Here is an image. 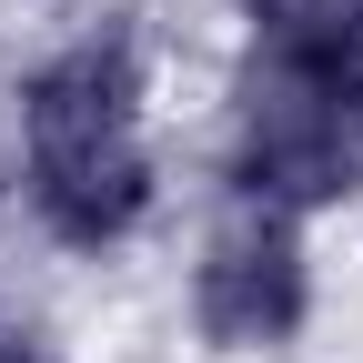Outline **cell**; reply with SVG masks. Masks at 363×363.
<instances>
[{"mask_svg": "<svg viewBox=\"0 0 363 363\" xmlns=\"http://www.w3.org/2000/svg\"><path fill=\"white\" fill-rule=\"evenodd\" d=\"M313 313V262H303V222L293 212H262L242 202L192 262V323L222 353H272L293 343Z\"/></svg>", "mask_w": 363, "mask_h": 363, "instance_id": "cell-3", "label": "cell"}, {"mask_svg": "<svg viewBox=\"0 0 363 363\" xmlns=\"http://www.w3.org/2000/svg\"><path fill=\"white\" fill-rule=\"evenodd\" d=\"M262 81L323 91L363 121V0H252V61Z\"/></svg>", "mask_w": 363, "mask_h": 363, "instance_id": "cell-4", "label": "cell"}, {"mask_svg": "<svg viewBox=\"0 0 363 363\" xmlns=\"http://www.w3.org/2000/svg\"><path fill=\"white\" fill-rule=\"evenodd\" d=\"M21 182L40 233L71 252H111L152 222L142 152V61L131 40H71L21 81Z\"/></svg>", "mask_w": 363, "mask_h": 363, "instance_id": "cell-1", "label": "cell"}, {"mask_svg": "<svg viewBox=\"0 0 363 363\" xmlns=\"http://www.w3.org/2000/svg\"><path fill=\"white\" fill-rule=\"evenodd\" d=\"M0 363H30V353H21V343H11V333H0Z\"/></svg>", "mask_w": 363, "mask_h": 363, "instance_id": "cell-5", "label": "cell"}, {"mask_svg": "<svg viewBox=\"0 0 363 363\" xmlns=\"http://www.w3.org/2000/svg\"><path fill=\"white\" fill-rule=\"evenodd\" d=\"M363 182V121L323 91H293V81H262L242 71L233 91V192L262 212H323Z\"/></svg>", "mask_w": 363, "mask_h": 363, "instance_id": "cell-2", "label": "cell"}]
</instances>
